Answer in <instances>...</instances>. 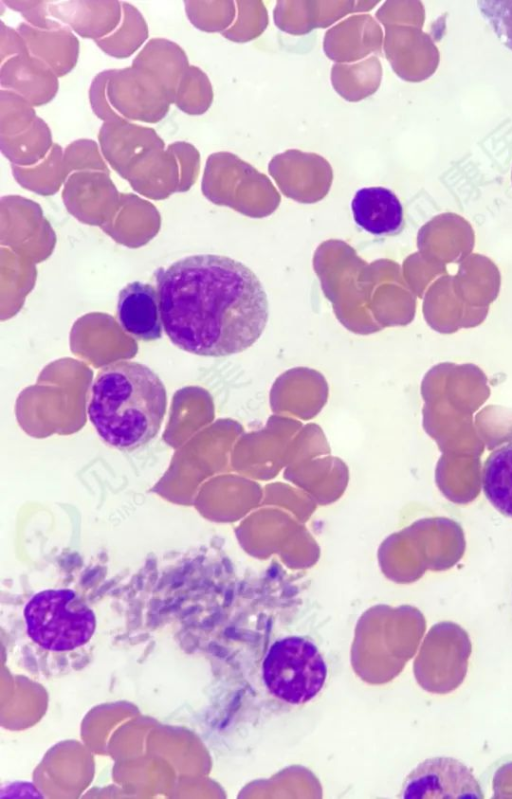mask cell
Returning a JSON list of instances; mask_svg holds the SVG:
<instances>
[{
	"label": "cell",
	"instance_id": "obj_11",
	"mask_svg": "<svg viewBox=\"0 0 512 799\" xmlns=\"http://www.w3.org/2000/svg\"><path fill=\"white\" fill-rule=\"evenodd\" d=\"M383 33L370 15H354L329 29L323 49L333 61L344 63L381 52Z\"/></svg>",
	"mask_w": 512,
	"mask_h": 799
},
{
	"label": "cell",
	"instance_id": "obj_22",
	"mask_svg": "<svg viewBox=\"0 0 512 799\" xmlns=\"http://www.w3.org/2000/svg\"><path fill=\"white\" fill-rule=\"evenodd\" d=\"M238 16L234 25L224 31V37L234 42H247L265 30L268 14L261 1H237Z\"/></svg>",
	"mask_w": 512,
	"mask_h": 799
},
{
	"label": "cell",
	"instance_id": "obj_9",
	"mask_svg": "<svg viewBox=\"0 0 512 799\" xmlns=\"http://www.w3.org/2000/svg\"><path fill=\"white\" fill-rule=\"evenodd\" d=\"M98 138L104 158L125 179L151 152L165 146L153 129L123 118L103 123Z\"/></svg>",
	"mask_w": 512,
	"mask_h": 799
},
{
	"label": "cell",
	"instance_id": "obj_18",
	"mask_svg": "<svg viewBox=\"0 0 512 799\" xmlns=\"http://www.w3.org/2000/svg\"><path fill=\"white\" fill-rule=\"evenodd\" d=\"M2 153L13 165L31 167L44 160L50 153L54 144L49 127L37 118L34 124L21 134L5 137L1 136Z\"/></svg>",
	"mask_w": 512,
	"mask_h": 799
},
{
	"label": "cell",
	"instance_id": "obj_15",
	"mask_svg": "<svg viewBox=\"0 0 512 799\" xmlns=\"http://www.w3.org/2000/svg\"><path fill=\"white\" fill-rule=\"evenodd\" d=\"M114 2H52L48 3L51 15L67 23L82 37L94 38L95 41L109 36L120 23L103 20V12L110 10Z\"/></svg>",
	"mask_w": 512,
	"mask_h": 799
},
{
	"label": "cell",
	"instance_id": "obj_26",
	"mask_svg": "<svg viewBox=\"0 0 512 799\" xmlns=\"http://www.w3.org/2000/svg\"><path fill=\"white\" fill-rule=\"evenodd\" d=\"M177 159L180 170V178L189 181L190 185L198 176L200 166V155L198 150L186 142H174L168 146Z\"/></svg>",
	"mask_w": 512,
	"mask_h": 799
},
{
	"label": "cell",
	"instance_id": "obj_14",
	"mask_svg": "<svg viewBox=\"0 0 512 799\" xmlns=\"http://www.w3.org/2000/svg\"><path fill=\"white\" fill-rule=\"evenodd\" d=\"M29 53L47 64L57 76L67 74L76 64L78 40L61 23L52 21L48 28L21 23L18 28Z\"/></svg>",
	"mask_w": 512,
	"mask_h": 799
},
{
	"label": "cell",
	"instance_id": "obj_21",
	"mask_svg": "<svg viewBox=\"0 0 512 799\" xmlns=\"http://www.w3.org/2000/svg\"><path fill=\"white\" fill-rule=\"evenodd\" d=\"M317 1H279L274 9V21L283 31L302 35L318 28Z\"/></svg>",
	"mask_w": 512,
	"mask_h": 799
},
{
	"label": "cell",
	"instance_id": "obj_3",
	"mask_svg": "<svg viewBox=\"0 0 512 799\" xmlns=\"http://www.w3.org/2000/svg\"><path fill=\"white\" fill-rule=\"evenodd\" d=\"M326 662L310 640L287 636L275 641L262 664L263 682L277 699L292 705L309 702L322 690Z\"/></svg>",
	"mask_w": 512,
	"mask_h": 799
},
{
	"label": "cell",
	"instance_id": "obj_12",
	"mask_svg": "<svg viewBox=\"0 0 512 799\" xmlns=\"http://www.w3.org/2000/svg\"><path fill=\"white\" fill-rule=\"evenodd\" d=\"M1 85L2 89L7 87L32 106L49 102L58 90L55 72L30 53L15 55L2 62Z\"/></svg>",
	"mask_w": 512,
	"mask_h": 799
},
{
	"label": "cell",
	"instance_id": "obj_5",
	"mask_svg": "<svg viewBox=\"0 0 512 799\" xmlns=\"http://www.w3.org/2000/svg\"><path fill=\"white\" fill-rule=\"evenodd\" d=\"M472 644L467 631L452 621L435 624L415 662V675L427 691L448 694L464 681Z\"/></svg>",
	"mask_w": 512,
	"mask_h": 799
},
{
	"label": "cell",
	"instance_id": "obj_7",
	"mask_svg": "<svg viewBox=\"0 0 512 799\" xmlns=\"http://www.w3.org/2000/svg\"><path fill=\"white\" fill-rule=\"evenodd\" d=\"M405 799H482L483 791L473 773L451 757H433L418 764L402 787Z\"/></svg>",
	"mask_w": 512,
	"mask_h": 799
},
{
	"label": "cell",
	"instance_id": "obj_20",
	"mask_svg": "<svg viewBox=\"0 0 512 799\" xmlns=\"http://www.w3.org/2000/svg\"><path fill=\"white\" fill-rule=\"evenodd\" d=\"M213 101V90L206 74L195 66H189L180 80L174 103L188 114L205 113Z\"/></svg>",
	"mask_w": 512,
	"mask_h": 799
},
{
	"label": "cell",
	"instance_id": "obj_1",
	"mask_svg": "<svg viewBox=\"0 0 512 799\" xmlns=\"http://www.w3.org/2000/svg\"><path fill=\"white\" fill-rule=\"evenodd\" d=\"M155 279L164 332L183 351L205 357L238 354L267 325L265 289L240 261L191 255L158 269Z\"/></svg>",
	"mask_w": 512,
	"mask_h": 799
},
{
	"label": "cell",
	"instance_id": "obj_25",
	"mask_svg": "<svg viewBox=\"0 0 512 799\" xmlns=\"http://www.w3.org/2000/svg\"><path fill=\"white\" fill-rule=\"evenodd\" d=\"M63 158H73V160H63L68 176L73 170L109 173V169L99 153L97 143L93 140H77L70 143L65 152H63Z\"/></svg>",
	"mask_w": 512,
	"mask_h": 799
},
{
	"label": "cell",
	"instance_id": "obj_2",
	"mask_svg": "<svg viewBox=\"0 0 512 799\" xmlns=\"http://www.w3.org/2000/svg\"><path fill=\"white\" fill-rule=\"evenodd\" d=\"M167 409V392L148 366L119 360L102 367L94 378L88 418L110 447L131 452L159 433Z\"/></svg>",
	"mask_w": 512,
	"mask_h": 799
},
{
	"label": "cell",
	"instance_id": "obj_8",
	"mask_svg": "<svg viewBox=\"0 0 512 799\" xmlns=\"http://www.w3.org/2000/svg\"><path fill=\"white\" fill-rule=\"evenodd\" d=\"M268 171L283 193L304 202L325 196L333 181L332 167L324 157L297 149L275 155Z\"/></svg>",
	"mask_w": 512,
	"mask_h": 799
},
{
	"label": "cell",
	"instance_id": "obj_6",
	"mask_svg": "<svg viewBox=\"0 0 512 799\" xmlns=\"http://www.w3.org/2000/svg\"><path fill=\"white\" fill-rule=\"evenodd\" d=\"M106 98L120 118L150 123L161 120L173 103L171 94L153 73L133 65L111 70Z\"/></svg>",
	"mask_w": 512,
	"mask_h": 799
},
{
	"label": "cell",
	"instance_id": "obj_13",
	"mask_svg": "<svg viewBox=\"0 0 512 799\" xmlns=\"http://www.w3.org/2000/svg\"><path fill=\"white\" fill-rule=\"evenodd\" d=\"M351 209L355 223L375 236L399 233L404 224L399 198L385 187H365L356 191Z\"/></svg>",
	"mask_w": 512,
	"mask_h": 799
},
{
	"label": "cell",
	"instance_id": "obj_4",
	"mask_svg": "<svg viewBox=\"0 0 512 799\" xmlns=\"http://www.w3.org/2000/svg\"><path fill=\"white\" fill-rule=\"evenodd\" d=\"M75 599L71 589H46L33 595L23 610L30 639L54 652L86 644L94 634L96 617L89 608L73 609Z\"/></svg>",
	"mask_w": 512,
	"mask_h": 799
},
{
	"label": "cell",
	"instance_id": "obj_17",
	"mask_svg": "<svg viewBox=\"0 0 512 799\" xmlns=\"http://www.w3.org/2000/svg\"><path fill=\"white\" fill-rule=\"evenodd\" d=\"M382 66L376 56L355 64H335L331 83L335 91L350 102L360 101L375 93L381 83Z\"/></svg>",
	"mask_w": 512,
	"mask_h": 799
},
{
	"label": "cell",
	"instance_id": "obj_10",
	"mask_svg": "<svg viewBox=\"0 0 512 799\" xmlns=\"http://www.w3.org/2000/svg\"><path fill=\"white\" fill-rule=\"evenodd\" d=\"M116 318L122 330L136 340L160 339L164 329L157 289L139 281L127 284L118 295Z\"/></svg>",
	"mask_w": 512,
	"mask_h": 799
},
{
	"label": "cell",
	"instance_id": "obj_23",
	"mask_svg": "<svg viewBox=\"0 0 512 799\" xmlns=\"http://www.w3.org/2000/svg\"><path fill=\"white\" fill-rule=\"evenodd\" d=\"M233 1L185 2L188 18L197 28L206 32L223 31L235 17Z\"/></svg>",
	"mask_w": 512,
	"mask_h": 799
},
{
	"label": "cell",
	"instance_id": "obj_24",
	"mask_svg": "<svg viewBox=\"0 0 512 799\" xmlns=\"http://www.w3.org/2000/svg\"><path fill=\"white\" fill-rule=\"evenodd\" d=\"M476 5L498 40L512 51V0H479Z\"/></svg>",
	"mask_w": 512,
	"mask_h": 799
},
{
	"label": "cell",
	"instance_id": "obj_16",
	"mask_svg": "<svg viewBox=\"0 0 512 799\" xmlns=\"http://www.w3.org/2000/svg\"><path fill=\"white\" fill-rule=\"evenodd\" d=\"M482 488L491 505L512 518V441L500 445L487 457Z\"/></svg>",
	"mask_w": 512,
	"mask_h": 799
},
{
	"label": "cell",
	"instance_id": "obj_19",
	"mask_svg": "<svg viewBox=\"0 0 512 799\" xmlns=\"http://www.w3.org/2000/svg\"><path fill=\"white\" fill-rule=\"evenodd\" d=\"M122 19L109 36L95 41L106 53L117 58L129 57L148 37L145 19L129 3L122 2Z\"/></svg>",
	"mask_w": 512,
	"mask_h": 799
}]
</instances>
